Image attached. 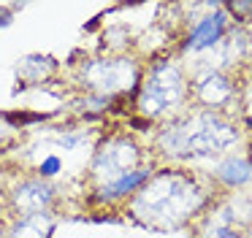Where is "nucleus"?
Here are the masks:
<instances>
[{
	"label": "nucleus",
	"mask_w": 252,
	"mask_h": 238,
	"mask_svg": "<svg viewBox=\"0 0 252 238\" xmlns=\"http://www.w3.org/2000/svg\"><path fill=\"white\" fill-rule=\"evenodd\" d=\"M206 206L203 187L182 171H160L133 195L130 211L138 222L155 230L182 227Z\"/></svg>",
	"instance_id": "f257e3e1"
},
{
	"label": "nucleus",
	"mask_w": 252,
	"mask_h": 238,
	"mask_svg": "<svg viewBox=\"0 0 252 238\" xmlns=\"http://www.w3.org/2000/svg\"><path fill=\"white\" fill-rule=\"evenodd\" d=\"M236 138L239 133L228 119L217 117L214 111H198L163 127L158 144L174 160H201L225 151L236 144Z\"/></svg>",
	"instance_id": "f03ea898"
},
{
	"label": "nucleus",
	"mask_w": 252,
	"mask_h": 238,
	"mask_svg": "<svg viewBox=\"0 0 252 238\" xmlns=\"http://www.w3.org/2000/svg\"><path fill=\"white\" fill-rule=\"evenodd\" d=\"M185 97V79L174 62H158L149 76L141 81L138 89V111L144 117H160V114L176 108Z\"/></svg>",
	"instance_id": "7ed1b4c3"
},
{
	"label": "nucleus",
	"mask_w": 252,
	"mask_h": 238,
	"mask_svg": "<svg viewBox=\"0 0 252 238\" xmlns=\"http://www.w3.org/2000/svg\"><path fill=\"white\" fill-rule=\"evenodd\" d=\"M82 81L93 95L100 97H114L122 95V92H130L136 89L138 84V70L136 62L130 60H93L82 68Z\"/></svg>",
	"instance_id": "20e7f679"
},
{
	"label": "nucleus",
	"mask_w": 252,
	"mask_h": 238,
	"mask_svg": "<svg viewBox=\"0 0 252 238\" xmlns=\"http://www.w3.org/2000/svg\"><path fill=\"white\" fill-rule=\"evenodd\" d=\"M136 168H138V146L133 144L130 138L114 135V138L103 141V144L95 149L90 173H93V178H98L100 187H106V184L127 176V173L136 171Z\"/></svg>",
	"instance_id": "39448f33"
},
{
	"label": "nucleus",
	"mask_w": 252,
	"mask_h": 238,
	"mask_svg": "<svg viewBox=\"0 0 252 238\" xmlns=\"http://www.w3.org/2000/svg\"><path fill=\"white\" fill-rule=\"evenodd\" d=\"M55 195L57 189L46 178H25L11 192V208L17 211V216L49 214L55 206Z\"/></svg>",
	"instance_id": "423d86ee"
},
{
	"label": "nucleus",
	"mask_w": 252,
	"mask_h": 238,
	"mask_svg": "<svg viewBox=\"0 0 252 238\" xmlns=\"http://www.w3.org/2000/svg\"><path fill=\"white\" fill-rule=\"evenodd\" d=\"M247 222H250V208L244 203H230L220 206L217 211H212L203 225V238H244Z\"/></svg>",
	"instance_id": "0eeeda50"
},
{
	"label": "nucleus",
	"mask_w": 252,
	"mask_h": 238,
	"mask_svg": "<svg viewBox=\"0 0 252 238\" xmlns=\"http://www.w3.org/2000/svg\"><path fill=\"white\" fill-rule=\"evenodd\" d=\"M233 92H236L233 81H230L225 73H220V70L203 73L201 79L195 81V87H192L195 100L201 103V106H206V108H222L225 103H230Z\"/></svg>",
	"instance_id": "6e6552de"
},
{
	"label": "nucleus",
	"mask_w": 252,
	"mask_h": 238,
	"mask_svg": "<svg viewBox=\"0 0 252 238\" xmlns=\"http://www.w3.org/2000/svg\"><path fill=\"white\" fill-rule=\"evenodd\" d=\"M225 25H228V16H225L222 11L206 14L203 19H198L195 27H192L185 49L187 52H206V49H214L217 43H222V38H225Z\"/></svg>",
	"instance_id": "1a4fd4ad"
},
{
	"label": "nucleus",
	"mask_w": 252,
	"mask_h": 238,
	"mask_svg": "<svg viewBox=\"0 0 252 238\" xmlns=\"http://www.w3.org/2000/svg\"><path fill=\"white\" fill-rule=\"evenodd\" d=\"M147 181H149V171L136 168V171H130L127 176L117 178V181L106 184V187H98L95 189V192H98L95 200H98V203H114V200H122V198H127V195H136Z\"/></svg>",
	"instance_id": "9d476101"
},
{
	"label": "nucleus",
	"mask_w": 252,
	"mask_h": 238,
	"mask_svg": "<svg viewBox=\"0 0 252 238\" xmlns=\"http://www.w3.org/2000/svg\"><path fill=\"white\" fill-rule=\"evenodd\" d=\"M55 70H57V62L52 57H46V54H28V57H22L17 65V76L25 84H41V81H46Z\"/></svg>",
	"instance_id": "9b49d317"
},
{
	"label": "nucleus",
	"mask_w": 252,
	"mask_h": 238,
	"mask_svg": "<svg viewBox=\"0 0 252 238\" xmlns=\"http://www.w3.org/2000/svg\"><path fill=\"white\" fill-rule=\"evenodd\" d=\"M52 233H55L52 214L17 216V222L8 227V238H52Z\"/></svg>",
	"instance_id": "f8f14e48"
},
{
	"label": "nucleus",
	"mask_w": 252,
	"mask_h": 238,
	"mask_svg": "<svg viewBox=\"0 0 252 238\" xmlns=\"http://www.w3.org/2000/svg\"><path fill=\"white\" fill-rule=\"evenodd\" d=\"M214 176L225 187H244L247 181H252V162L247 157H228L214 168Z\"/></svg>",
	"instance_id": "ddd939ff"
},
{
	"label": "nucleus",
	"mask_w": 252,
	"mask_h": 238,
	"mask_svg": "<svg viewBox=\"0 0 252 238\" xmlns=\"http://www.w3.org/2000/svg\"><path fill=\"white\" fill-rule=\"evenodd\" d=\"M60 171H63V160L57 154H49V157H44L41 165H38V178H52Z\"/></svg>",
	"instance_id": "4468645a"
},
{
	"label": "nucleus",
	"mask_w": 252,
	"mask_h": 238,
	"mask_svg": "<svg viewBox=\"0 0 252 238\" xmlns=\"http://www.w3.org/2000/svg\"><path fill=\"white\" fill-rule=\"evenodd\" d=\"M228 11L233 16H239V22H252V3L236 0V3H228Z\"/></svg>",
	"instance_id": "2eb2a0df"
},
{
	"label": "nucleus",
	"mask_w": 252,
	"mask_h": 238,
	"mask_svg": "<svg viewBox=\"0 0 252 238\" xmlns=\"http://www.w3.org/2000/svg\"><path fill=\"white\" fill-rule=\"evenodd\" d=\"M17 8H19V5H0V27H8V25H11Z\"/></svg>",
	"instance_id": "dca6fc26"
},
{
	"label": "nucleus",
	"mask_w": 252,
	"mask_h": 238,
	"mask_svg": "<svg viewBox=\"0 0 252 238\" xmlns=\"http://www.w3.org/2000/svg\"><path fill=\"white\" fill-rule=\"evenodd\" d=\"M244 117H247V122L252 124V87L247 89V95H244Z\"/></svg>",
	"instance_id": "f3484780"
},
{
	"label": "nucleus",
	"mask_w": 252,
	"mask_h": 238,
	"mask_svg": "<svg viewBox=\"0 0 252 238\" xmlns=\"http://www.w3.org/2000/svg\"><path fill=\"white\" fill-rule=\"evenodd\" d=\"M0 238H8V230H6V225H3V219H0Z\"/></svg>",
	"instance_id": "a211bd4d"
}]
</instances>
